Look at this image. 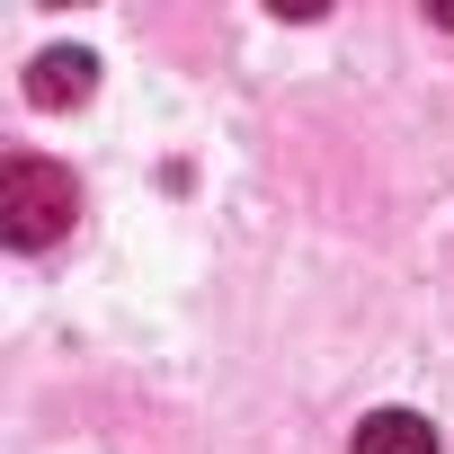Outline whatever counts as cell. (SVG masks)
Segmentation results:
<instances>
[{
    "label": "cell",
    "mask_w": 454,
    "mask_h": 454,
    "mask_svg": "<svg viewBox=\"0 0 454 454\" xmlns=\"http://www.w3.org/2000/svg\"><path fill=\"white\" fill-rule=\"evenodd\" d=\"M356 454H436V427L419 410H374L356 427Z\"/></svg>",
    "instance_id": "3"
},
{
    "label": "cell",
    "mask_w": 454,
    "mask_h": 454,
    "mask_svg": "<svg viewBox=\"0 0 454 454\" xmlns=\"http://www.w3.org/2000/svg\"><path fill=\"white\" fill-rule=\"evenodd\" d=\"M72 223H81L72 169H54L36 152H19L10 169H0V241H10V250H54Z\"/></svg>",
    "instance_id": "1"
},
{
    "label": "cell",
    "mask_w": 454,
    "mask_h": 454,
    "mask_svg": "<svg viewBox=\"0 0 454 454\" xmlns=\"http://www.w3.org/2000/svg\"><path fill=\"white\" fill-rule=\"evenodd\" d=\"M90 81H98V63H90L81 45H54V54H36L27 98H36V107H81V98H90Z\"/></svg>",
    "instance_id": "2"
}]
</instances>
